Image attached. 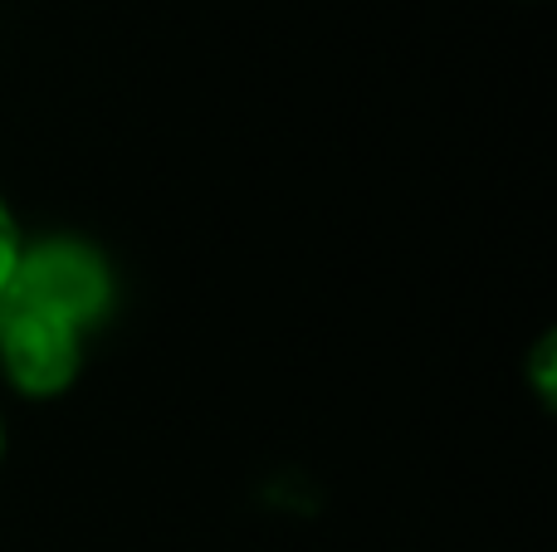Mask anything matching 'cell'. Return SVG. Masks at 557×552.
<instances>
[{"mask_svg": "<svg viewBox=\"0 0 557 552\" xmlns=\"http://www.w3.org/2000/svg\"><path fill=\"white\" fill-rule=\"evenodd\" d=\"M5 299L59 318L64 328L94 338L117 309V269L88 235L54 230L25 240Z\"/></svg>", "mask_w": 557, "mask_h": 552, "instance_id": "6da1fadb", "label": "cell"}, {"mask_svg": "<svg viewBox=\"0 0 557 552\" xmlns=\"http://www.w3.org/2000/svg\"><path fill=\"white\" fill-rule=\"evenodd\" d=\"M5 446L10 440H5V421H0V465H5Z\"/></svg>", "mask_w": 557, "mask_h": 552, "instance_id": "5b68a950", "label": "cell"}, {"mask_svg": "<svg viewBox=\"0 0 557 552\" xmlns=\"http://www.w3.org/2000/svg\"><path fill=\"white\" fill-rule=\"evenodd\" d=\"M20 250H25V230H20V215L10 211V201L0 196V299H5L10 279H15Z\"/></svg>", "mask_w": 557, "mask_h": 552, "instance_id": "3957f363", "label": "cell"}, {"mask_svg": "<svg viewBox=\"0 0 557 552\" xmlns=\"http://www.w3.org/2000/svg\"><path fill=\"white\" fill-rule=\"evenodd\" d=\"M88 362V338L39 309L0 299V381L25 401H59Z\"/></svg>", "mask_w": 557, "mask_h": 552, "instance_id": "7a4b0ae2", "label": "cell"}, {"mask_svg": "<svg viewBox=\"0 0 557 552\" xmlns=\"http://www.w3.org/2000/svg\"><path fill=\"white\" fill-rule=\"evenodd\" d=\"M553 362H557V338L553 333H543V338L533 342V352H529V381H533V397H539L543 406H553V391H557Z\"/></svg>", "mask_w": 557, "mask_h": 552, "instance_id": "277c9868", "label": "cell"}]
</instances>
